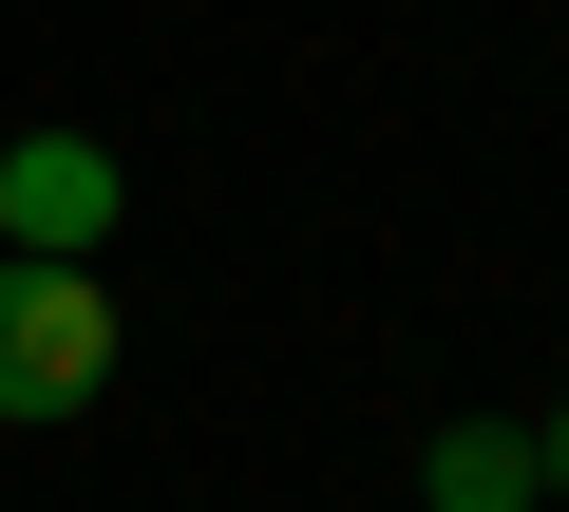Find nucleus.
Returning <instances> with one entry per match:
<instances>
[{"instance_id": "obj_2", "label": "nucleus", "mask_w": 569, "mask_h": 512, "mask_svg": "<svg viewBox=\"0 0 569 512\" xmlns=\"http://www.w3.org/2000/svg\"><path fill=\"white\" fill-rule=\"evenodd\" d=\"M0 247L96 267V247H114V152L96 133H20V152H0Z\"/></svg>"}, {"instance_id": "obj_1", "label": "nucleus", "mask_w": 569, "mask_h": 512, "mask_svg": "<svg viewBox=\"0 0 569 512\" xmlns=\"http://www.w3.org/2000/svg\"><path fill=\"white\" fill-rule=\"evenodd\" d=\"M114 399V285L96 267H39V247H0V418L58 436Z\"/></svg>"}, {"instance_id": "obj_4", "label": "nucleus", "mask_w": 569, "mask_h": 512, "mask_svg": "<svg viewBox=\"0 0 569 512\" xmlns=\"http://www.w3.org/2000/svg\"><path fill=\"white\" fill-rule=\"evenodd\" d=\"M531 493H550V512H569V399H550V418H531Z\"/></svg>"}, {"instance_id": "obj_3", "label": "nucleus", "mask_w": 569, "mask_h": 512, "mask_svg": "<svg viewBox=\"0 0 569 512\" xmlns=\"http://www.w3.org/2000/svg\"><path fill=\"white\" fill-rule=\"evenodd\" d=\"M418 512H531V436L512 418H437L418 436Z\"/></svg>"}]
</instances>
